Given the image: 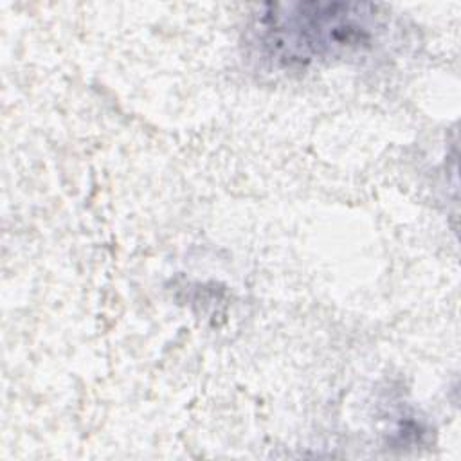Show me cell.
Returning a JSON list of instances; mask_svg holds the SVG:
<instances>
[{
  "mask_svg": "<svg viewBox=\"0 0 461 461\" xmlns=\"http://www.w3.org/2000/svg\"><path fill=\"white\" fill-rule=\"evenodd\" d=\"M387 13L360 2H268L247 25L250 54L277 70L367 58L387 32Z\"/></svg>",
  "mask_w": 461,
  "mask_h": 461,
  "instance_id": "cell-1",
  "label": "cell"
}]
</instances>
